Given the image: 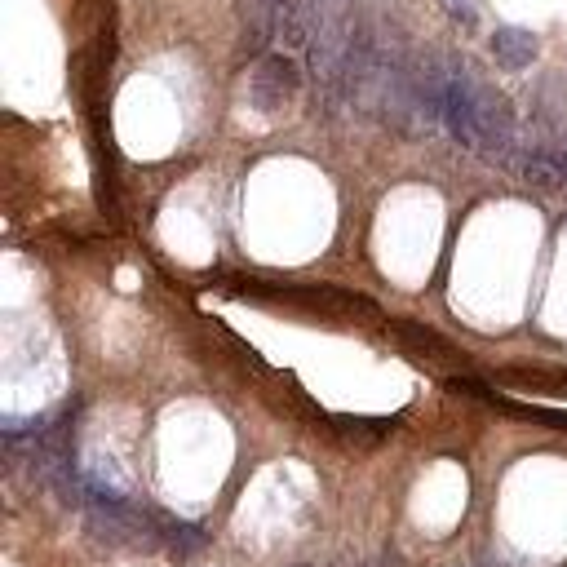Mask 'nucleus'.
<instances>
[{
  "instance_id": "1",
  "label": "nucleus",
  "mask_w": 567,
  "mask_h": 567,
  "mask_svg": "<svg viewBox=\"0 0 567 567\" xmlns=\"http://www.w3.org/2000/svg\"><path fill=\"white\" fill-rule=\"evenodd\" d=\"M297 85H302V71H297L293 58L271 54V58H262V67H257L249 98H253V107H262V111H280L284 102L297 94Z\"/></svg>"
},
{
  "instance_id": "2",
  "label": "nucleus",
  "mask_w": 567,
  "mask_h": 567,
  "mask_svg": "<svg viewBox=\"0 0 567 567\" xmlns=\"http://www.w3.org/2000/svg\"><path fill=\"white\" fill-rule=\"evenodd\" d=\"M492 58L505 71H528L536 63V36L528 27H497L492 32Z\"/></svg>"
},
{
  "instance_id": "3",
  "label": "nucleus",
  "mask_w": 567,
  "mask_h": 567,
  "mask_svg": "<svg viewBox=\"0 0 567 567\" xmlns=\"http://www.w3.org/2000/svg\"><path fill=\"white\" fill-rule=\"evenodd\" d=\"M280 5H288V0H280Z\"/></svg>"
}]
</instances>
